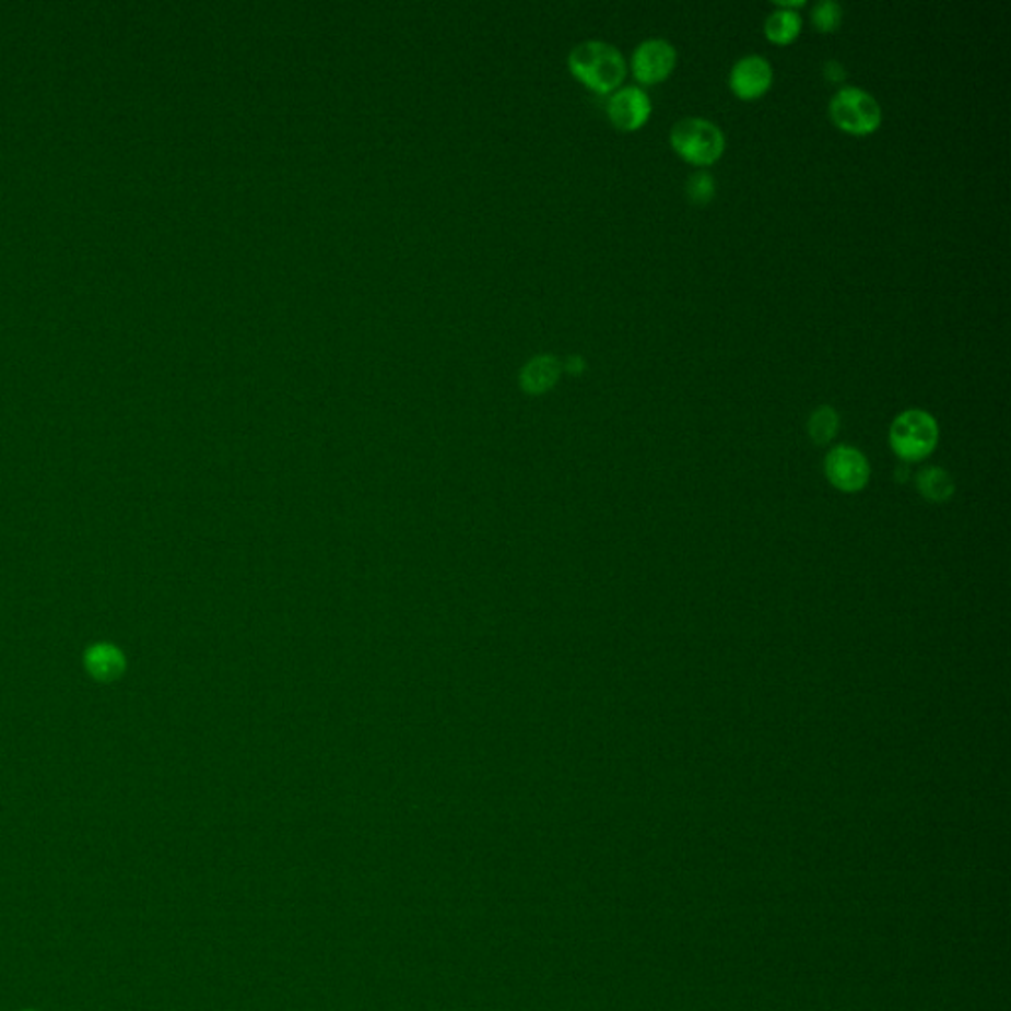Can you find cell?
<instances>
[{
	"mask_svg": "<svg viewBox=\"0 0 1011 1011\" xmlns=\"http://www.w3.org/2000/svg\"><path fill=\"white\" fill-rule=\"evenodd\" d=\"M670 143L685 163L712 166L726 153V134L714 121L704 117H684L672 125Z\"/></svg>",
	"mask_w": 1011,
	"mask_h": 1011,
	"instance_id": "cell-2",
	"label": "cell"
},
{
	"mask_svg": "<svg viewBox=\"0 0 1011 1011\" xmlns=\"http://www.w3.org/2000/svg\"><path fill=\"white\" fill-rule=\"evenodd\" d=\"M678 63V51L672 42L665 38H648L640 42L633 51L631 70L633 75L643 85H656L665 82L670 73L674 72Z\"/></svg>",
	"mask_w": 1011,
	"mask_h": 1011,
	"instance_id": "cell-5",
	"label": "cell"
},
{
	"mask_svg": "<svg viewBox=\"0 0 1011 1011\" xmlns=\"http://www.w3.org/2000/svg\"><path fill=\"white\" fill-rule=\"evenodd\" d=\"M824 470L830 484L842 492L863 491L871 474L866 455L849 445H838L830 450L824 460Z\"/></svg>",
	"mask_w": 1011,
	"mask_h": 1011,
	"instance_id": "cell-6",
	"label": "cell"
},
{
	"mask_svg": "<svg viewBox=\"0 0 1011 1011\" xmlns=\"http://www.w3.org/2000/svg\"><path fill=\"white\" fill-rule=\"evenodd\" d=\"M939 423L925 409H907L891 423V449L905 462L927 459L939 445Z\"/></svg>",
	"mask_w": 1011,
	"mask_h": 1011,
	"instance_id": "cell-3",
	"label": "cell"
},
{
	"mask_svg": "<svg viewBox=\"0 0 1011 1011\" xmlns=\"http://www.w3.org/2000/svg\"><path fill=\"white\" fill-rule=\"evenodd\" d=\"M22 1011H36V1010H22Z\"/></svg>",
	"mask_w": 1011,
	"mask_h": 1011,
	"instance_id": "cell-19",
	"label": "cell"
},
{
	"mask_svg": "<svg viewBox=\"0 0 1011 1011\" xmlns=\"http://www.w3.org/2000/svg\"><path fill=\"white\" fill-rule=\"evenodd\" d=\"M567 63L573 75L597 93L616 92L628 72L623 51L603 40L579 42Z\"/></svg>",
	"mask_w": 1011,
	"mask_h": 1011,
	"instance_id": "cell-1",
	"label": "cell"
},
{
	"mask_svg": "<svg viewBox=\"0 0 1011 1011\" xmlns=\"http://www.w3.org/2000/svg\"><path fill=\"white\" fill-rule=\"evenodd\" d=\"M562 364L563 368L567 369V372H572V374H579V372L585 369V360H583L581 356H577V354H573V356H569V358L562 362Z\"/></svg>",
	"mask_w": 1011,
	"mask_h": 1011,
	"instance_id": "cell-17",
	"label": "cell"
},
{
	"mask_svg": "<svg viewBox=\"0 0 1011 1011\" xmlns=\"http://www.w3.org/2000/svg\"><path fill=\"white\" fill-rule=\"evenodd\" d=\"M827 111L838 129L856 137L875 133L883 124L881 103L856 85H846L834 93Z\"/></svg>",
	"mask_w": 1011,
	"mask_h": 1011,
	"instance_id": "cell-4",
	"label": "cell"
},
{
	"mask_svg": "<svg viewBox=\"0 0 1011 1011\" xmlns=\"http://www.w3.org/2000/svg\"><path fill=\"white\" fill-rule=\"evenodd\" d=\"M562 360L553 354H538L524 364L520 372L521 388L530 393H542L553 388L562 376Z\"/></svg>",
	"mask_w": 1011,
	"mask_h": 1011,
	"instance_id": "cell-9",
	"label": "cell"
},
{
	"mask_svg": "<svg viewBox=\"0 0 1011 1011\" xmlns=\"http://www.w3.org/2000/svg\"><path fill=\"white\" fill-rule=\"evenodd\" d=\"M822 73H824V78H826L827 82L832 83H842L846 80V75H848L846 68H844V63L838 62V60H827V62L824 63V68H822Z\"/></svg>",
	"mask_w": 1011,
	"mask_h": 1011,
	"instance_id": "cell-16",
	"label": "cell"
},
{
	"mask_svg": "<svg viewBox=\"0 0 1011 1011\" xmlns=\"http://www.w3.org/2000/svg\"><path fill=\"white\" fill-rule=\"evenodd\" d=\"M716 178L712 174L705 173V171L692 174L687 178V185H685V195L690 198V202L695 205L709 204L716 198Z\"/></svg>",
	"mask_w": 1011,
	"mask_h": 1011,
	"instance_id": "cell-15",
	"label": "cell"
},
{
	"mask_svg": "<svg viewBox=\"0 0 1011 1011\" xmlns=\"http://www.w3.org/2000/svg\"><path fill=\"white\" fill-rule=\"evenodd\" d=\"M85 666L90 674L102 682H111L124 674L125 658L111 644H97L85 654Z\"/></svg>",
	"mask_w": 1011,
	"mask_h": 1011,
	"instance_id": "cell-10",
	"label": "cell"
},
{
	"mask_svg": "<svg viewBox=\"0 0 1011 1011\" xmlns=\"http://www.w3.org/2000/svg\"><path fill=\"white\" fill-rule=\"evenodd\" d=\"M810 21L814 24V28L822 32V34L836 32L842 26V21H844V9H842V4L834 2V0H820L810 12Z\"/></svg>",
	"mask_w": 1011,
	"mask_h": 1011,
	"instance_id": "cell-14",
	"label": "cell"
},
{
	"mask_svg": "<svg viewBox=\"0 0 1011 1011\" xmlns=\"http://www.w3.org/2000/svg\"><path fill=\"white\" fill-rule=\"evenodd\" d=\"M800 31H802L800 12L775 9L766 16L765 36L773 44H778V46L792 44L800 36Z\"/></svg>",
	"mask_w": 1011,
	"mask_h": 1011,
	"instance_id": "cell-11",
	"label": "cell"
},
{
	"mask_svg": "<svg viewBox=\"0 0 1011 1011\" xmlns=\"http://www.w3.org/2000/svg\"><path fill=\"white\" fill-rule=\"evenodd\" d=\"M808 435L810 439L814 440L816 445H827L830 440H834V437L838 435L839 431V415L836 409L832 405H820V408L812 411L810 420H808Z\"/></svg>",
	"mask_w": 1011,
	"mask_h": 1011,
	"instance_id": "cell-13",
	"label": "cell"
},
{
	"mask_svg": "<svg viewBox=\"0 0 1011 1011\" xmlns=\"http://www.w3.org/2000/svg\"><path fill=\"white\" fill-rule=\"evenodd\" d=\"M775 82L773 66L765 56L749 54L739 58L729 72V87L743 102L763 97Z\"/></svg>",
	"mask_w": 1011,
	"mask_h": 1011,
	"instance_id": "cell-8",
	"label": "cell"
},
{
	"mask_svg": "<svg viewBox=\"0 0 1011 1011\" xmlns=\"http://www.w3.org/2000/svg\"><path fill=\"white\" fill-rule=\"evenodd\" d=\"M607 115L621 131H638L653 115V102L638 85H624L609 95Z\"/></svg>",
	"mask_w": 1011,
	"mask_h": 1011,
	"instance_id": "cell-7",
	"label": "cell"
},
{
	"mask_svg": "<svg viewBox=\"0 0 1011 1011\" xmlns=\"http://www.w3.org/2000/svg\"><path fill=\"white\" fill-rule=\"evenodd\" d=\"M917 491L925 501L947 502L954 494V481L949 472L940 467H927L917 474Z\"/></svg>",
	"mask_w": 1011,
	"mask_h": 1011,
	"instance_id": "cell-12",
	"label": "cell"
},
{
	"mask_svg": "<svg viewBox=\"0 0 1011 1011\" xmlns=\"http://www.w3.org/2000/svg\"><path fill=\"white\" fill-rule=\"evenodd\" d=\"M807 2L804 0H790V2H777V9H787V11H800Z\"/></svg>",
	"mask_w": 1011,
	"mask_h": 1011,
	"instance_id": "cell-18",
	"label": "cell"
}]
</instances>
